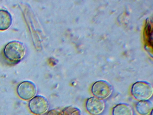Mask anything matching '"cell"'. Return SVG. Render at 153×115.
<instances>
[{
    "label": "cell",
    "mask_w": 153,
    "mask_h": 115,
    "mask_svg": "<svg viewBox=\"0 0 153 115\" xmlns=\"http://www.w3.org/2000/svg\"><path fill=\"white\" fill-rule=\"evenodd\" d=\"M3 53L7 60L12 63H17L25 57L26 49L22 42L13 40L5 46Z\"/></svg>",
    "instance_id": "obj_1"
},
{
    "label": "cell",
    "mask_w": 153,
    "mask_h": 115,
    "mask_svg": "<svg viewBox=\"0 0 153 115\" xmlns=\"http://www.w3.org/2000/svg\"><path fill=\"white\" fill-rule=\"evenodd\" d=\"M132 96L137 100H149L152 97L153 89L149 83L140 81L135 83L131 88Z\"/></svg>",
    "instance_id": "obj_2"
},
{
    "label": "cell",
    "mask_w": 153,
    "mask_h": 115,
    "mask_svg": "<svg viewBox=\"0 0 153 115\" xmlns=\"http://www.w3.org/2000/svg\"><path fill=\"white\" fill-rule=\"evenodd\" d=\"M28 108L33 114L35 115H43L49 109V102L44 96L36 95L29 101Z\"/></svg>",
    "instance_id": "obj_3"
},
{
    "label": "cell",
    "mask_w": 153,
    "mask_h": 115,
    "mask_svg": "<svg viewBox=\"0 0 153 115\" xmlns=\"http://www.w3.org/2000/svg\"><path fill=\"white\" fill-rule=\"evenodd\" d=\"M91 91L94 97L103 100L107 99L111 95L113 88L106 81H99L93 84Z\"/></svg>",
    "instance_id": "obj_4"
},
{
    "label": "cell",
    "mask_w": 153,
    "mask_h": 115,
    "mask_svg": "<svg viewBox=\"0 0 153 115\" xmlns=\"http://www.w3.org/2000/svg\"><path fill=\"white\" fill-rule=\"evenodd\" d=\"M36 85L31 81H24L18 85L17 93L19 98L24 100H30L35 96Z\"/></svg>",
    "instance_id": "obj_5"
},
{
    "label": "cell",
    "mask_w": 153,
    "mask_h": 115,
    "mask_svg": "<svg viewBox=\"0 0 153 115\" xmlns=\"http://www.w3.org/2000/svg\"><path fill=\"white\" fill-rule=\"evenodd\" d=\"M85 108L87 111L90 115H99L103 112L105 105L102 100L94 96L90 97L87 100Z\"/></svg>",
    "instance_id": "obj_6"
},
{
    "label": "cell",
    "mask_w": 153,
    "mask_h": 115,
    "mask_svg": "<svg viewBox=\"0 0 153 115\" xmlns=\"http://www.w3.org/2000/svg\"><path fill=\"white\" fill-rule=\"evenodd\" d=\"M12 23V17L10 13L6 10H0V31L8 29Z\"/></svg>",
    "instance_id": "obj_7"
},
{
    "label": "cell",
    "mask_w": 153,
    "mask_h": 115,
    "mask_svg": "<svg viewBox=\"0 0 153 115\" xmlns=\"http://www.w3.org/2000/svg\"><path fill=\"white\" fill-rule=\"evenodd\" d=\"M136 110L140 115H148L153 110V104L150 101H140L136 105Z\"/></svg>",
    "instance_id": "obj_8"
},
{
    "label": "cell",
    "mask_w": 153,
    "mask_h": 115,
    "mask_svg": "<svg viewBox=\"0 0 153 115\" xmlns=\"http://www.w3.org/2000/svg\"><path fill=\"white\" fill-rule=\"evenodd\" d=\"M112 115H134L133 109L128 104L119 103L112 109Z\"/></svg>",
    "instance_id": "obj_9"
},
{
    "label": "cell",
    "mask_w": 153,
    "mask_h": 115,
    "mask_svg": "<svg viewBox=\"0 0 153 115\" xmlns=\"http://www.w3.org/2000/svg\"><path fill=\"white\" fill-rule=\"evenodd\" d=\"M62 115H82L81 110L74 106H68L64 108L61 112Z\"/></svg>",
    "instance_id": "obj_10"
},
{
    "label": "cell",
    "mask_w": 153,
    "mask_h": 115,
    "mask_svg": "<svg viewBox=\"0 0 153 115\" xmlns=\"http://www.w3.org/2000/svg\"><path fill=\"white\" fill-rule=\"evenodd\" d=\"M46 115H62L61 112L55 109L50 110L46 113Z\"/></svg>",
    "instance_id": "obj_11"
},
{
    "label": "cell",
    "mask_w": 153,
    "mask_h": 115,
    "mask_svg": "<svg viewBox=\"0 0 153 115\" xmlns=\"http://www.w3.org/2000/svg\"><path fill=\"white\" fill-rule=\"evenodd\" d=\"M153 110L152 111H151V112H150V114H149V115H153Z\"/></svg>",
    "instance_id": "obj_12"
}]
</instances>
